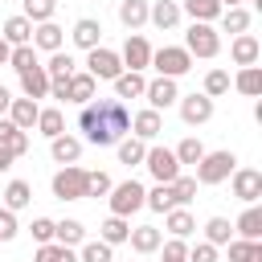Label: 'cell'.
I'll use <instances>...</instances> for the list:
<instances>
[{
    "label": "cell",
    "instance_id": "cell-20",
    "mask_svg": "<svg viewBox=\"0 0 262 262\" xmlns=\"http://www.w3.org/2000/svg\"><path fill=\"white\" fill-rule=\"evenodd\" d=\"M0 147H4L12 160H20V156L29 151V131H16L8 119H0Z\"/></svg>",
    "mask_w": 262,
    "mask_h": 262
},
{
    "label": "cell",
    "instance_id": "cell-11",
    "mask_svg": "<svg viewBox=\"0 0 262 262\" xmlns=\"http://www.w3.org/2000/svg\"><path fill=\"white\" fill-rule=\"evenodd\" d=\"M143 98H147V106H151V111H168V106H176V98H180L176 78H156V82H147Z\"/></svg>",
    "mask_w": 262,
    "mask_h": 262
},
{
    "label": "cell",
    "instance_id": "cell-53",
    "mask_svg": "<svg viewBox=\"0 0 262 262\" xmlns=\"http://www.w3.org/2000/svg\"><path fill=\"white\" fill-rule=\"evenodd\" d=\"M49 98L70 102V78H49Z\"/></svg>",
    "mask_w": 262,
    "mask_h": 262
},
{
    "label": "cell",
    "instance_id": "cell-10",
    "mask_svg": "<svg viewBox=\"0 0 262 262\" xmlns=\"http://www.w3.org/2000/svg\"><path fill=\"white\" fill-rule=\"evenodd\" d=\"M176 106H180V119L188 127H201V123L213 119V98H205V94H180Z\"/></svg>",
    "mask_w": 262,
    "mask_h": 262
},
{
    "label": "cell",
    "instance_id": "cell-40",
    "mask_svg": "<svg viewBox=\"0 0 262 262\" xmlns=\"http://www.w3.org/2000/svg\"><path fill=\"white\" fill-rule=\"evenodd\" d=\"M221 29L233 33V37H242V33L250 29V12H246V8H225V12H221Z\"/></svg>",
    "mask_w": 262,
    "mask_h": 262
},
{
    "label": "cell",
    "instance_id": "cell-36",
    "mask_svg": "<svg viewBox=\"0 0 262 262\" xmlns=\"http://www.w3.org/2000/svg\"><path fill=\"white\" fill-rule=\"evenodd\" d=\"M53 12H57V0H25V20H33V25H45V20H53Z\"/></svg>",
    "mask_w": 262,
    "mask_h": 262
},
{
    "label": "cell",
    "instance_id": "cell-50",
    "mask_svg": "<svg viewBox=\"0 0 262 262\" xmlns=\"http://www.w3.org/2000/svg\"><path fill=\"white\" fill-rule=\"evenodd\" d=\"M160 246H164V262H184V258H188L184 237H172V242H160Z\"/></svg>",
    "mask_w": 262,
    "mask_h": 262
},
{
    "label": "cell",
    "instance_id": "cell-49",
    "mask_svg": "<svg viewBox=\"0 0 262 262\" xmlns=\"http://www.w3.org/2000/svg\"><path fill=\"white\" fill-rule=\"evenodd\" d=\"M29 229H33V242H37V246L53 242V221H49V217H33V225H29Z\"/></svg>",
    "mask_w": 262,
    "mask_h": 262
},
{
    "label": "cell",
    "instance_id": "cell-54",
    "mask_svg": "<svg viewBox=\"0 0 262 262\" xmlns=\"http://www.w3.org/2000/svg\"><path fill=\"white\" fill-rule=\"evenodd\" d=\"M8 106H12V94H8V86H0V119L8 115Z\"/></svg>",
    "mask_w": 262,
    "mask_h": 262
},
{
    "label": "cell",
    "instance_id": "cell-37",
    "mask_svg": "<svg viewBox=\"0 0 262 262\" xmlns=\"http://www.w3.org/2000/svg\"><path fill=\"white\" fill-rule=\"evenodd\" d=\"M143 205L147 209H156V213H168V209H176V196H172V184H156L147 196H143Z\"/></svg>",
    "mask_w": 262,
    "mask_h": 262
},
{
    "label": "cell",
    "instance_id": "cell-17",
    "mask_svg": "<svg viewBox=\"0 0 262 262\" xmlns=\"http://www.w3.org/2000/svg\"><path fill=\"white\" fill-rule=\"evenodd\" d=\"M70 37H74V45H78V49H86V53H90V49H98V41H102V25H98L94 16H82V20L74 25V33H70Z\"/></svg>",
    "mask_w": 262,
    "mask_h": 262
},
{
    "label": "cell",
    "instance_id": "cell-12",
    "mask_svg": "<svg viewBox=\"0 0 262 262\" xmlns=\"http://www.w3.org/2000/svg\"><path fill=\"white\" fill-rule=\"evenodd\" d=\"M233 196L254 205L262 196V172L258 168H233Z\"/></svg>",
    "mask_w": 262,
    "mask_h": 262
},
{
    "label": "cell",
    "instance_id": "cell-26",
    "mask_svg": "<svg viewBox=\"0 0 262 262\" xmlns=\"http://www.w3.org/2000/svg\"><path fill=\"white\" fill-rule=\"evenodd\" d=\"M0 37L16 49V45H29L33 41V20H25V16H8L4 20V29H0Z\"/></svg>",
    "mask_w": 262,
    "mask_h": 262
},
{
    "label": "cell",
    "instance_id": "cell-18",
    "mask_svg": "<svg viewBox=\"0 0 262 262\" xmlns=\"http://www.w3.org/2000/svg\"><path fill=\"white\" fill-rule=\"evenodd\" d=\"M20 90H25V98H49V74H45V66H33V70H25L20 74Z\"/></svg>",
    "mask_w": 262,
    "mask_h": 262
},
{
    "label": "cell",
    "instance_id": "cell-56",
    "mask_svg": "<svg viewBox=\"0 0 262 262\" xmlns=\"http://www.w3.org/2000/svg\"><path fill=\"white\" fill-rule=\"evenodd\" d=\"M8 53H12V45H8L4 37H0V66H8Z\"/></svg>",
    "mask_w": 262,
    "mask_h": 262
},
{
    "label": "cell",
    "instance_id": "cell-21",
    "mask_svg": "<svg viewBox=\"0 0 262 262\" xmlns=\"http://www.w3.org/2000/svg\"><path fill=\"white\" fill-rule=\"evenodd\" d=\"M143 90H147V78L135 74V70H123V74L115 78V98H119V102H123V98H143Z\"/></svg>",
    "mask_w": 262,
    "mask_h": 262
},
{
    "label": "cell",
    "instance_id": "cell-52",
    "mask_svg": "<svg viewBox=\"0 0 262 262\" xmlns=\"http://www.w3.org/2000/svg\"><path fill=\"white\" fill-rule=\"evenodd\" d=\"M16 213H8V209H0V242H12L16 237Z\"/></svg>",
    "mask_w": 262,
    "mask_h": 262
},
{
    "label": "cell",
    "instance_id": "cell-44",
    "mask_svg": "<svg viewBox=\"0 0 262 262\" xmlns=\"http://www.w3.org/2000/svg\"><path fill=\"white\" fill-rule=\"evenodd\" d=\"M8 66H12L16 74H25V70H33V66H41V61H37V49H33V45H16V49L8 53Z\"/></svg>",
    "mask_w": 262,
    "mask_h": 262
},
{
    "label": "cell",
    "instance_id": "cell-42",
    "mask_svg": "<svg viewBox=\"0 0 262 262\" xmlns=\"http://www.w3.org/2000/svg\"><path fill=\"white\" fill-rule=\"evenodd\" d=\"M115 147H119V160H123V164H143V156H147V143L135 139V135H131V139H119Z\"/></svg>",
    "mask_w": 262,
    "mask_h": 262
},
{
    "label": "cell",
    "instance_id": "cell-19",
    "mask_svg": "<svg viewBox=\"0 0 262 262\" xmlns=\"http://www.w3.org/2000/svg\"><path fill=\"white\" fill-rule=\"evenodd\" d=\"M127 242H131V250H135V254H156V250H160V242H164V233H160L156 225H135V229L127 233Z\"/></svg>",
    "mask_w": 262,
    "mask_h": 262
},
{
    "label": "cell",
    "instance_id": "cell-14",
    "mask_svg": "<svg viewBox=\"0 0 262 262\" xmlns=\"http://www.w3.org/2000/svg\"><path fill=\"white\" fill-rule=\"evenodd\" d=\"M61 41H66V29L61 25H53V20H45V25H33V49H45V53H57L61 49Z\"/></svg>",
    "mask_w": 262,
    "mask_h": 262
},
{
    "label": "cell",
    "instance_id": "cell-34",
    "mask_svg": "<svg viewBox=\"0 0 262 262\" xmlns=\"http://www.w3.org/2000/svg\"><path fill=\"white\" fill-rule=\"evenodd\" d=\"M172 156H176V164H180V168H184V164H192V168H196V164H201V156H205V143H201L196 135H188V139H180V143H176V151H172Z\"/></svg>",
    "mask_w": 262,
    "mask_h": 262
},
{
    "label": "cell",
    "instance_id": "cell-8",
    "mask_svg": "<svg viewBox=\"0 0 262 262\" xmlns=\"http://www.w3.org/2000/svg\"><path fill=\"white\" fill-rule=\"evenodd\" d=\"M143 164H147V172L156 176V184H172V180L180 176V164H176L172 147H147Z\"/></svg>",
    "mask_w": 262,
    "mask_h": 262
},
{
    "label": "cell",
    "instance_id": "cell-33",
    "mask_svg": "<svg viewBox=\"0 0 262 262\" xmlns=\"http://www.w3.org/2000/svg\"><path fill=\"white\" fill-rule=\"evenodd\" d=\"M127 233H131L127 217H106V221L98 225V242H106V246H119V242H127Z\"/></svg>",
    "mask_w": 262,
    "mask_h": 262
},
{
    "label": "cell",
    "instance_id": "cell-28",
    "mask_svg": "<svg viewBox=\"0 0 262 262\" xmlns=\"http://www.w3.org/2000/svg\"><path fill=\"white\" fill-rule=\"evenodd\" d=\"M164 229H168L172 237H188V233L196 229V217H192L188 209H168V213H164Z\"/></svg>",
    "mask_w": 262,
    "mask_h": 262
},
{
    "label": "cell",
    "instance_id": "cell-31",
    "mask_svg": "<svg viewBox=\"0 0 262 262\" xmlns=\"http://www.w3.org/2000/svg\"><path fill=\"white\" fill-rule=\"evenodd\" d=\"M29 201H33V184H29V180H8V188H4V209L16 213V209H25Z\"/></svg>",
    "mask_w": 262,
    "mask_h": 262
},
{
    "label": "cell",
    "instance_id": "cell-39",
    "mask_svg": "<svg viewBox=\"0 0 262 262\" xmlns=\"http://www.w3.org/2000/svg\"><path fill=\"white\" fill-rule=\"evenodd\" d=\"M33 262H78V254H74L70 246L45 242V246H37V258H33Z\"/></svg>",
    "mask_w": 262,
    "mask_h": 262
},
{
    "label": "cell",
    "instance_id": "cell-30",
    "mask_svg": "<svg viewBox=\"0 0 262 262\" xmlns=\"http://www.w3.org/2000/svg\"><path fill=\"white\" fill-rule=\"evenodd\" d=\"M147 8H151L147 0H119V20L135 33L139 25H147Z\"/></svg>",
    "mask_w": 262,
    "mask_h": 262
},
{
    "label": "cell",
    "instance_id": "cell-6",
    "mask_svg": "<svg viewBox=\"0 0 262 262\" xmlns=\"http://www.w3.org/2000/svg\"><path fill=\"white\" fill-rule=\"evenodd\" d=\"M86 74L94 78V82H115L119 74H123V61H119V53L115 49H90L86 53Z\"/></svg>",
    "mask_w": 262,
    "mask_h": 262
},
{
    "label": "cell",
    "instance_id": "cell-29",
    "mask_svg": "<svg viewBox=\"0 0 262 262\" xmlns=\"http://www.w3.org/2000/svg\"><path fill=\"white\" fill-rule=\"evenodd\" d=\"M237 233H242V242H262V209L258 205H250L242 217H237V225H233Z\"/></svg>",
    "mask_w": 262,
    "mask_h": 262
},
{
    "label": "cell",
    "instance_id": "cell-55",
    "mask_svg": "<svg viewBox=\"0 0 262 262\" xmlns=\"http://www.w3.org/2000/svg\"><path fill=\"white\" fill-rule=\"evenodd\" d=\"M12 164H16V160H12V156H8V151H4V147H0V172H8V168H12Z\"/></svg>",
    "mask_w": 262,
    "mask_h": 262
},
{
    "label": "cell",
    "instance_id": "cell-3",
    "mask_svg": "<svg viewBox=\"0 0 262 262\" xmlns=\"http://www.w3.org/2000/svg\"><path fill=\"white\" fill-rule=\"evenodd\" d=\"M151 70L160 78H180L192 70V57L184 45H164V49H151Z\"/></svg>",
    "mask_w": 262,
    "mask_h": 262
},
{
    "label": "cell",
    "instance_id": "cell-43",
    "mask_svg": "<svg viewBox=\"0 0 262 262\" xmlns=\"http://www.w3.org/2000/svg\"><path fill=\"white\" fill-rule=\"evenodd\" d=\"M172 196H176V209H184L188 201H196V176H184V172H180V176L172 180Z\"/></svg>",
    "mask_w": 262,
    "mask_h": 262
},
{
    "label": "cell",
    "instance_id": "cell-2",
    "mask_svg": "<svg viewBox=\"0 0 262 262\" xmlns=\"http://www.w3.org/2000/svg\"><path fill=\"white\" fill-rule=\"evenodd\" d=\"M237 168V156L233 151H205L201 164H196V184H221L229 180Z\"/></svg>",
    "mask_w": 262,
    "mask_h": 262
},
{
    "label": "cell",
    "instance_id": "cell-32",
    "mask_svg": "<svg viewBox=\"0 0 262 262\" xmlns=\"http://www.w3.org/2000/svg\"><path fill=\"white\" fill-rule=\"evenodd\" d=\"M180 12H188V16H192V20H201V25H213L225 8H221L217 0H184V8H180Z\"/></svg>",
    "mask_w": 262,
    "mask_h": 262
},
{
    "label": "cell",
    "instance_id": "cell-41",
    "mask_svg": "<svg viewBox=\"0 0 262 262\" xmlns=\"http://www.w3.org/2000/svg\"><path fill=\"white\" fill-rule=\"evenodd\" d=\"M233 86H237L242 94H250V98H254V94H262V70H258V66H246V70L233 78Z\"/></svg>",
    "mask_w": 262,
    "mask_h": 262
},
{
    "label": "cell",
    "instance_id": "cell-16",
    "mask_svg": "<svg viewBox=\"0 0 262 262\" xmlns=\"http://www.w3.org/2000/svg\"><path fill=\"white\" fill-rule=\"evenodd\" d=\"M160 131H164V119H160V111H151V106H147V111L131 115V135H135V139H143V143H147V139H156Z\"/></svg>",
    "mask_w": 262,
    "mask_h": 262
},
{
    "label": "cell",
    "instance_id": "cell-7",
    "mask_svg": "<svg viewBox=\"0 0 262 262\" xmlns=\"http://www.w3.org/2000/svg\"><path fill=\"white\" fill-rule=\"evenodd\" d=\"M53 196H57V201H82V196H86V168L66 164V168L53 176Z\"/></svg>",
    "mask_w": 262,
    "mask_h": 262
},
{
    "label": "cell",
    "instance_id": "cell-51",
    "mask_svg": "<svg viewBox=\"0 0 262 262\" xmlns=\"http://www.w3.org/2000/svg\"><path fill=\"white\" fill-rule=\"evenodd\" d=\"M184 262H217V246H209V242H196L192 250H188V258Z\"/></svg>",
    "mask_w": 262,
    "mask_h": 262
},
{
    "label": "cell",
    "instance_id": "cell-22",
    "mask_svg": "<svg viewBox=\"0 0 262 262\" xmlns=\"http://www.w3.org/2000/svg\"><path fill=\"white\" fill-rule=\"evenodd\" d=\"M37 131H41L45 139L66 135V115H61V106H41V111H37Z\"/></svg>",
    "mask_w": 262,
    "mask_h": 262
},
{
    "label": "cell",
    "instance_id": "cell-46",
    "mask_svg": "<svg viewBox=\"0 0 262 262\" xmlns=\"http://www.w3.org/2000/svg\"><path fill=\"white\" fill-rule=\"evenodd\" d=\"M45 74H49V78H70V74H74V57H70V53H61V49H57V53H49Z\"/></svg>",
    "mask_w": 262,
    "mask_h": 262
},
{
    "label": "cell",
    "instance_id": "cell-9",
    "mask_svg": "<svg viewBox=\"0 0 262 262\" xmlns=\"http://www.w3.org/2000/svg\"><path fill=\"white\" fill-rule=\"evenodd\" d=\"M119 61H123V70H135V74H143V70L151 66V45H147V37L131 33V37L123 41V53H119Z\"/></svg>",
    "mask_w": 262,
    "mask_h": 262
},
{
    "label": "cell",
    "instance_id": "cell-1",
    "mask_svg": "<svg viewBox=\"0 0 262 262\" xmlns=\"http://www.w3.org/2000/svg\"><path fill=\"white\" fill-rule=\"evenodd\" d=\"M78 127L86 135V143L94 147H115L119 139H127L131 131V111L119 98H90L78 115Z\"/></svg>",
    "mask_w": 262,
    "mask_h": 262
},
{
    "label": "cell",
    "instance_id": "cell-35",
    "mask_svg": "<svg viewBox=\"0 0 262 262\" xmlns=\"http://www.w3.org/2000/svg\"><path fill=\"white\" fill-rule=\"evenodd\" d=\"M229 233H233V225H229L225 217H209V221H205V242H209V246H229V242H233Z\"/></svg>",
    "mask_w": 262,
    "mask_h": 262
},
{
    "label": "cell",
    "instance_id": "cell-13",
    "mask_svg": "<svg viewBox=\"0 0 262 262\" xmlns=\"http://www.w3.org/2000/svg\"><path fill=\"white\" fill-rule=\"evenodd\" d=\"M229 57H233V66H258V57H262V45H258V37L254 33H242V37H233L229 41Z\"/></svg>",
    "mask_w": 262,
    "mask_h": 262
},
{
    "label": "cell",
    "instance_id": "cell-27",
    "mask_svg": "<svg viewBox=\"0 0 262 262\" xmlns=\"http://www.w3.org/2000/svg\"><path fill=\"white\" fill-rule=\"evenodd\" d=\"M90 98H98V82L90 78V74H70V102H78V106H86Z\"/></svg>",
    "mask_w": 262,
    "mask_h": 262
},
{
    "label": "cell",
    "instance_id": "cell-15",
    "mask_svg": "<svg viewBox=\"0 0 262 262\" xmlns=\"http://www.w3.org/2000/svg\"><path fill=\"white\" fill-rule=\"evenodd\" d=\"M37 111H41V106H37L33 98H12V106H8L4 119H8L16 131H33V127H37Z\"/></svg>",
    "mask_w": 262,
    "mask_h": 262
},
{
    "label": "cell",
    "instance_id": "cell-23",
    "mask_svg": "<svg viewBox=\"0 0 262 262\" xmlns=\"http://www.w3.org/2000/svg\"><path fill=\"white\" fill-rule=\"evenodd\" d=\"M49 156H53L57 164H78V160H82V139L57 135V139H49Z\"/></svg>",
    "mask_w": 262,
    "mask_h": 262
},
{
    "label": "cell",
    "instance_id": "cell-47",
    "mask_svg": "<svg viewBox=\"0 0 262 262\" xmlns=\"http://www.w3.org/2000/svg\"><path fill=\"white\" fill-rule=\"evenodd\" d=\"M225 90H229V74H225V70H209V74H205V90H201V94H205V98H221Z\"/></svg>",
    "mask_w": 262,
    "mask_h": 262
},
{
    "label": "cell",
    "instance_id": "cell-45",
    "mask_svg": "<svg viewBox=\"0 0 262 262\" xmlns=\"http://www.w3.org/2000/svg\"><path fill=\"white\" fill-rule=\"evenodd\" d=\"M78 262H115V254H111V246H106V242H82Z\"/></svg>",
    "mask_w": 262,
    "mask_h": 262
},
{
    "label": "cell",
    "instance_id": "cell-5",
    "mask_svg": "<svg viewBox=\"0 0 262 262\" xmlns=\"http://www.w3.org/2000/svg\"><path fill=\"white\" fill-rule=\"evenodd\" d=\"M184 49H188V57H217L221 37H217V29H213V25L192 20V25H188V33H184Z\"/></svg>",
    "mask_w": 262,
    "mask_h": 262
},
{
    "label": "cell",
    "instance_id": "cell-38",
    "mask_svg": "<svg viewBox=\"0 0 262 262\" xmlns=\"http://www.w3.org/2000/svg\"><path fill=\"white\" fill-rule=\"evenodd\" d=\"M229 262H262V242H229Z\"/></svg>",
    "mask_w": 262,
    "mask_h": 262
},
{
    "label": "cell",
    "instance_id": "cell-25",
    "mask_svg": "<svg viewBox=\"0 0 262 262\" xmlns=\"http://www.w3.org/2000/svg\"><path fill=\"white\" fill-rule=\"evenodd\" d=\"M147 20H151L156 29H176V20H180V4H176V0H156V4L147 8Z\"/></svg>",
    "mask_w": 262,
    "mask_h": 262
},
{
    "label": "cell",
    "instance_id": "cell-24",
    "mask_svg": "<svg viewBox=\"0 0 262 262\" xmlns=\"http://www.w3.org/2000/svg\"><path fill=\"white\" fill-rule=\"evenodd\" d=\"M53 242L57 246H82L86 242V225L82 221H74V217H66V221H53Z\"/></svg>",
    "mask_w": 262,
    "mask_h": 262
},
{
    "label": "cell",
    "instance_id": "cell-57",
    "mask_svg": "<svg viewBox=\"0 0 262 262\" xmlns=\"http://www.w3.org/2000/svg\"><path fill=\"white\" fill-rule=\"evenodd\" d=\"M221 8H242V0H217Z\"/></svg>",
    "mask_w": 262,
    "mask_h": 262
},
{
    "label": "cell",
    "instance_id": "cell-4",
    "mask_svg": "<svg viewBox=\"0 0 262 262\" xmlns=\"http://www.w3.org/2000/svg\"><path fill=\"white\" fill-rule=\"evenodd\" d=\"M143 196H147V188L139 184V180H123V184H115L111 188V217H131L135 209H143Z\"/></svg>",
    "mask_w": 262,
    "mask_h": 262
},
{
    "label": "cell",
    "instance_id": "cell-48",
    "mask_svg": "<svg viewBox=\"0 0 262 262\" xmlns=\"http://www.w3.org/2000/svg\"><path fill=\"white\" fill-rule=\"evenodd\" d=\"M115 184H111V176L106 172H86V196H106Z\"/></svg>",
    "mask_w": 262,
    "mask_h": 262
}]
</instances>
